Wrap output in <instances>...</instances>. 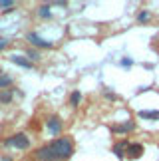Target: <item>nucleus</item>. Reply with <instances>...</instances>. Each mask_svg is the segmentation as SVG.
Returning <instances> with one entry per match:
<instances>
[{
    "label": "nucleus",
    "instance_id": "1",
    "mask_svg": "<svg viewBox=\"0 0 159 161\" xmlns=\"http://www.w3.org/2000/svg\"><path fill=\"white\" fill-rule=\"evenodd\" d=\"M48 147H50V151H52V159L54 161H68L76 151L74 141L70 137H56L54 141L48 143Z\"/></svg>",
    "mask_w": 159,
    "mask_h": 161
},
{
    "label": "nucleus",
    "instance_id": "2",
    "mask_svg": "<svg viewBox=\"0 0 159 161\" xmlns=\"http://www.w3.org/2000/svg\"><path fill=\"white\" fill-rule=\"evenodd\" d=\"M4 147H14V149H28L30 147V137L26 133H14L8 139H4Z\"/></svg>",
    "mask_w": 159,
    "mask_h": 161
},
{
    "label": "nucleus",
    "instance_id": "3",
    "mask_svg": "<svg viewBox=\"0 0 159 161\" xmlns=\"http://www.w3.org/2000/svg\"><path fill=\"white\" fill-rule=\"evenodd\" d=\"M26 38H28V42H30V44H32L34 48H42V50H50V48L54 46L52 42L44 40V38H42V36H38L36 32H30V34L26 36Z\"/></svg>",
    "mask_w": 159,
    "mask_h": 161
},
{
    "label": "nucleus",
    "instance_id": "4",
    "mask_svg": "<svg viewBox=\"0 0 159 161\" xmlns=\"http://www.w3.org/2000/svg\"><path fill=\"white\" fill-rule=\"evenodd\" d=\"M46 125H48V129H50L52 135H60V133H62V129H64V121H62V117H60V115H50V117H48V121H46Z\"/></svg>",
    "mask_w": 159,
    "mask_h": 161
},
{
    "label": "nucleus",
    "instance_id": "5",
    "mask_svg": "<svg viewBox=\"0 0 159 161\" xmlns=\"http://www.w3.org/2000/svg\"><path fill=\"white\" fill-rule=\"evenodd\" d=\"M143 145L141 143H129L127 145V151H125V159H129V161H135L143 155Z\"/></svg>",
    "mask_w": 159,
    "mask_h": 161
},
{
    "label": "nucleus",
    "instance_id": "6",
    "mask_svg": "<svg viewBox=\"0 0 159 161\" xmlns=\"http://www.w3.org/2000/svg\"><path fill=\"white\" fill-rule=\"evenodd\" d=\"M109 129H112L113 133H129V131H133V129H135V121L127 119V121H123V123H115V125H112Z\"/></svg>",
    "mask_w": 159,
    "mask_h": 161
},
{
    "label": "nucleus",
    "instance_id": "7",
    "mask_svg": "<svg viewBox=\"0 0 159 161\" xmlns=\"http://www.w3.org/2000/svg\"><path fill=\"white\" fill-rule=\"evenodd\" d=\"M127 145H129V141H127V139H121V141H118V143H113L112 151L115 153V157L123 159L125 157V151H127Z\"/></svg>",
    "mask_w": 159,
    "mask_h": 161
},
{
    "label": "nucleus",
    "instance_id": "8",
    "mask_svg": "<svg viewBox=\"0 0 159 161\" xmlns=\"http://www.w3.org/2000/svg\"><path fill=\"white\" fill-rule=\"evenodd\" d=\"M36 161H54L52 159V151H50V147L46 145H42L38 151H36Z\"/></svg>",
    "mask_w": 159,
    "mask_h": 161
},
{
    "label": "nucleus",
    "instance_id": "9",
    "mask_svg": "<svg viewBox=\"0 0 159 161\" xmlns=\"http://www.w3.org/2000/svg\"><path fill=\"white\" fill-rule=\"evenodd\" d=\"M10 62H12V64H16V66H20V68H32L34 64H32V62H30V60H26V58H20V56H10Z\"/></svg>",
    "mask_w": 159,
    "mask_h": 161
},
{
    "label": "nucleus",
    "instance_id": "10",
    "mask_svg": "<svg viewBox=\"0 0 159 161\" xmlns=\"http://www.w3.org/2000/svg\"><path fill=\"white\" fill-rule=\"evenodd\" d=\"M80 103H82V92H80V90H74V92L70 94V106H72V108H78Z\"/></svg>",
    "mask_w": 159,
    "mask_h": 161
},
{
    "label": "nucleus",
    "instance_id": "11",
    "mask_svg": "<svg viewBox=\"0 0 159 161\" xmlns=\"http://www.w3.org/2000/svg\"><path fill=\"white\" fill-rule=\"evenodd\" d=\"M14 84V78L12 76H8V74H2V76H0V90H6V88H10V86Z\"/></svg>",
    "mask_w": 159,
    "mask_h": 161
},
{
    "label": "nucleus",
    "instance_id": "12",
    "mask_svg": "<svg viewBox=\"0 0 159 161\" xmlns=\"http://www.w3.org/2000/svg\"><path fill=\"white\" fill-rule=\"evenodd\" d=\"M38 16H40V18H52V6H50V4L38 6Z\"/></svg>",
    "mask_w": 159,
    "mask_h": 161
},
{
    "label": "nucleus",
    "instance_id": "13",
    "mask_svg": "<svg viewBox=\"0 0 159 161\" xmlns=\"http://www.w3.org/2000/svg\"><path fill=\"white\" fill-rule=\"evenodd\" d=\"M141 119H159V111H147V109H141L137 114Z\"/></svg>",
    "mask_w": 159,
    "mask_h": 161
},
{
    "label": "nucleus",
    "instance_id": "14",
    "mask_svg": "<svg viewBox=\"0 0 159 161\" xmlns=\"http://www.w3.org/2000/svg\"><path fill=\"white\" fill-rule=\"evenodd\" d=\"M151 20V12H147V10H141L137 14V22L139 24H145V22H149Z\"/></svg>",
    "mask_w": 159,
    "mask_h": 161
},
{
    "label": "nucleus",
    "instance_id": "15",
    "mask_svg": "<svg viewBox=\"0 0 159 161\" xmlns=\"http://www.w3.org/2000/svg\"><path fill=\"white\" fill-rule=\"evenodd\" d=\"M10 102H12V92L4 90L2 94H0V103H10Z\"/></svg>",
    "mask_w": 159,
    "mask_h": 161
},
{
    "label": "nucleus",
    "instance_id": "16",
    "mask_svg": "<svg viewBox=\"0 0 159 161\" xmlns=\"http://www.w3.org/2000/svg\"><path fill=\"white\" fill-rule=\"evenodd\" d=\"M26 56H28V58H30V62H32V64H34V62H38V60L42 58V56H40V52H38V50H28V52H26Z\"/></svg>",
    "mask_w": 159,
    "mask_h": 161
},
{
    "label": "nucleus",
    "instance_id": "17",
    "mask_svg": "<svg viewBox=\"0 0 159 161\" xmlns=\"http://www.w3.org/2000/svg\"><path fill=\"white\" fill-rule=\"evenodd\" d=\"M0 8H2V12H10L14 8V2H12V0H2V2H0Z\"/></svg>",
    "mask_w": 159,
    "mask_h": 161
},
{
    "label": "nucleus",
    "instance_id": "18",
    "mask_svg": "<svg viewBox=\"0 0 159 161\" xmlns=\"http://www.w3.org/2000/svg\"><path fill=\"white\" fill-rule=\"evenodd\" d=\"M8 46H10V40H8V38H0V52L6 50Z\"/></svg>",
    "mask_w": 159,
    "mask_h": 161
},
{
    "label": "nucleus",
    "instance_id": "19",
    "mask_svg": "<svg viewBox=\"0 0 159 161\" xmlns=\"http://www.w3.org/2000/svg\"><path fill=\"white\" fill-rule=\"evenodd\" d=\"M131 64H133V62H131L129 58H123V60H121V66H123V68H129Z\"/></svg>",
    "mask_w": 159,
    "mask_h": 161
},
{
    "label": "nucleus",
    "instance_id": "20",
    "mask_svg": "<svg viewBox=\"0 0 159 161\" xmlns=\"http://www.w3.org/2000/svg\"><path fill=\"white\" fill-rule=\"evenodd\" d=\"M106 97H107V100H118V96H115V94H109V92L106 94Z\"/></svg>",
    "mask_w": 159,
    "mask_h": 161
},
{
    "label": "nucleus",
    "instance_id": "21",
    "mask_svg": "<svg viewBox=\"0 0 159 161\" xmlns=\"http://www.w3.org/2000/svg\"><path fill=\"white\" fill-rule=\"evenodd\" d=\"M2 74H4V72H2V68H0V76H2Z\"/></svg>",
    "mask_w": 159,
    "mask_h": 161
}]
</instances>
